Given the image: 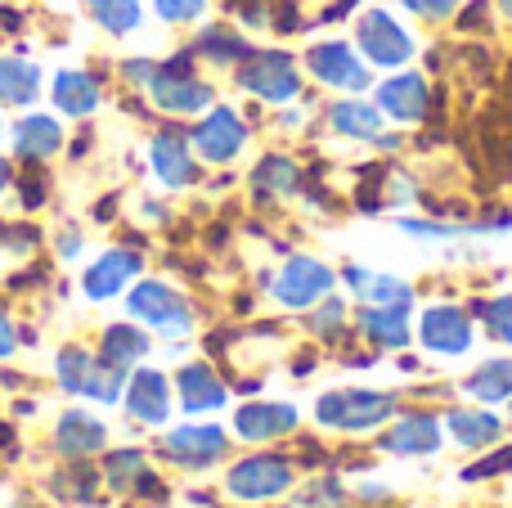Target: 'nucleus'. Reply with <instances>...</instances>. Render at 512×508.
Instances as JSON below:
<instances>
[{"mask_svg":"<svg viewBox=\"0 0 512 508\" xmlns=\"http://www.w3.org/2000/svg\"><path fill=\"white\" fill-rule=\"evenodd\" d=\"M162 23H194L198 14L207 9V0H153Z\"/></svg>","mask_w":512,"mask_h":508,"instance_id":"obj_38","label":"nucleus"},{"mask_svg":"<svg viewBox=\"0 0 512 508\" xmlns=\"http://www.w3.org/2000/svg\"><path fill=\"white\" fill-rule=\"evenodd\" d=\"M59 257H63V261L81 257V234H77V230H63V234H59Z\"/></svg>","mask_w":512,"mask_h":508,"instance_id":"obj_43","label":"nucleus"},{"mask_svg":"<svg viewBox=\"0 0 512 508\" xmlns=\"http://www.w3.org/2000/svg\"><path fill=\"white\" fill-rule=\"evenodd\" d=\"M481 320H486V329L495 333L499 342H508V347H512V293L490 297V302L481 306Z\"/></svg>","mask_w":512,"mask_h":508,"instance_id":"obj_35","label":"nucleus"},{"mask_svg":"<svg viewBox=\"0 0 512 508\" xmlns=\"http://www.w3.org/2000/svg\"><path fill=\"white\" fill-rule=\"evenodd\" d=\"M333 131L351 135V140H373V144H396L391 135H382V108L364 104V99H342L333 108Z\"/></svg>","mask_w":512,"mask_h":508,"instance_id":"obj_23","label":"nucleus"},{"mask_svg":"<svg viewBox=\"0 0 512 508\" xmlns=\"http://www.w3.org/2000/svg\"><path fill=\"white\" fill-rule=\"evenodd\" d=\"M333 270L324 266V261L315 257H292L288 266L279 270V279H274V297H279L283 306H292V311H310L315 302H324L328 293H333Z\"/></svg>","mask_w":512,"mask_h":508,"instance_id":"obj_6","label":"nucleus"},{"mask_svg":"<svg viewBox=\"0 0 512 508\" xmlns=\"http://www.w3.org/2000/svg\"><path fill=\"white\" fill-rule=\"evenodd\" d=\"M9 180H14V171H9V162L0 158V194H5V189H9Z\"/></svg>","mask_w":512,"mask_h":508,"instance_id":"obj_45","label":"nucleus"},{"mask_svg":"<svg viewBox=\"0 0 512 508\" xmlns=\"http://www.w3.org/2000/svg\"><path fill=\"white\" fill-rule=\"evenodd\" d=\"M153 68H158V63H149V59H131V63H126V77H131L135 86H149Z\"/></svg>","mask_w":512,"mask_h":508,"instance_id":"obj_42","label":"nucleus"},{"mask_svg":"<svg viewBox=\"0 0 512 508\" xmlns=\"http://www.w3.org/2000/svg\"><path fill=\"white\" fill-rule=\"evenodd\" d=\"M126 311L140 324L158 329L162 338H185V333H194V306L171 284H162V279H140V284L126 293Z\"/></svg>","mask_w":512,"mask_h":508,"instance_id":"obj_2","label":"nucleus"},{"mask_svg":"<svg viewBox=\"0 0 512 508\" xmlns=\"http://www.w3.org/2000/svg\"><path fill=\"white\" fill-rule=\"evenodd\" d=\"M256 194L261 198H288V194H297V185H301V171H297V162H288V158H261V167H256Z\"/></svg>","mask_w":512,"mask_h":508,"instance_id":"obj_31","label":"nucleus"},{"mask_svg":"<svg viewBox=\"0 0 512 508\" xmlns=\"http://www.w3.org/2000/svg\"><path fill=\"white\" fill-rule=\"evenodd\" d=\"M144 356H149V333H144L140 324H108L104 338H99V360L113 369L131 374Z\"/></svg>","mask_w":512,"mask_h":508,"instance_id":"obj_20","label":"nucleus"},{"mask_svg":"<svg viewBox=\"0 0 512 508\" xmlns=\"http://www.w3.org/2000/svg\"><path fill=\"white\" fill-rule=\"evenodd\" d=\"M140 252L131 248H108L104 257L95 261V266L86 270V279H81V288H86L90 302H108V297H117L122 288H131V279H140Z\"/></svg>","mask_w":512,"mask_h":508,"instance_id":"obj_12","label":"nucleus"},{"mask_svg":"<svg viewBox=\"0 0 512 508\" xmlns=\"http://www.w3.org/2000/svg\"><path fill=\"white\" fill-rule=\"evenodd\" d=\"M149 95L162 113H176V117L203 113V108H212V99H216L212 86H207L203 77H194L189 59H171V63H162V68H153Z\"/></svg>","mask_w":512,"mask_h":508,"instance_id":"obj_3","label":"nucleus"},{"mask_svg":"<svg viewBox=\"0 0 512 508\" xmlns=\"http://www.w3.org/2000/svg\"><path fill=\"white\" fill-rule=\"evenodd\" d=\"M180 387V405H185L189 414H207V410H221L225 405V383L212 374V365H185L176 378Z\"/></svg>","mask_w":512,"mask_h":508,"instance_id":"obj_21","label":"nucleus"},{"mask_svg":"<svg viewBox=\"0 0 512 508\" xmlns=\"http://www.w3.org/2000/svg\"><path fill=\"white\" fill-rule=\"evenodd\" d=\"M400 5L418 18H450L459 9V0H400Z\"/></svg>","mask_w":512,"mask_h":508,"instance_id":"obj_40","label":"nucleus"},{"mask_svg":"<svg viewBox=\"0 0 512 508\" xmlns=\"http://www.w3.org/2000/svg\"><path fill=\"white\" fill-rule=\"evenodd\" d=\"M297 428V410L292 405H243L239 414H234V432H239L243 441H274L283 437V432Z\"/></svg>","mask_w":512,"mask_h":508,"instance_id":"obj_19","label":"nucleus"},{"mask_svg":"<svg viewBox=\"0 0 512 508\" xmlns=\"http://www.w3.org/2000/svg\"><path fill=\"white\" fill-rule=\"evenodd\" d=\"M50 99L63 117H90L99 108V99H104V86L86 68H63L50 86Z\"/></svg>","mask_w":512,"mask_h":508,"instance_id":"obj_15","label":"nucleus"},{"mask_svg":"<svg viewBox=\"0 0 512 508\" xmlns=\"http://www.w3.org/2000/svg\"><path fill=\"white\" fill-rule=\"evenodd\" d=\"M41 198H45V180H41V176L27 180V185H23V203H27V207H41Z\"/></svg>","mask_w":512,"mask_h":508,"instance_id":"obj_44","label":"nucleus"},{"mask_svg":"<svg viewBox=\"0 0 512 508\" xmlns=\"http://www.w3.org/2000/svg\"><path fill=\"white\" fill-rule=\"evenodd\" d=\"M239 81H243V90H252V95L265 99V104H288V99H297V90H301L297 63L279 50L252 54V59L239 68Z\"/></svg>","mask_w":512,"mask_h":508,"instance_id":"obj_5","label":"nucleus"},{"mask_svg":"<svg viewBox=\"0 0 512 508\" xmlns=\"http://www.w3.org/2000/svg\"><path fill=\"white\" fill-rule=\"evenodd\" d=\"M306 68L333 90H364L369 86V63L346 41H319L306 50Z\"/></svg>","mask_w":512,"mask_h":508,"instance_id":"obj_8","label":"nucleus"},{"mask_svg":"<svg viewBox=\"0 0 512 508\" xmlns=\"http://www.w3.org/2000/svg\"><path fill=\"white\" fill-rule=\"evenodd\" d=\"M297 508H342V482L337 477L315 482L306 495H297Z\"/></svg>","mask_w":512,"mask_h":508,"instance_id":"obj_37","label":"nucleus"},{"mask_svg":"<svg viewBox=\"0 0 512 508\" xmlns=\"http://www.w3.org/2000/svg\"><path fill=\"white\" fill-rule=\"evenodd\" d=\"M346 284H351L355 297H360V302H369V306H409V297H414L405 279L378 275V270H360V266L346 270Z\"/></svg>","mask_w":512,"mask_h":508,"instance_id":"obj_24","label":"nucleus"},{"mask_svg":"<svg viewBox=\"0 0 512 508\" xmlns=\"http://www.w3.org/2000/svg\"><path fill=\"white\" fill-rule=\"evenodd\" d=\"M14 508H36V504H32V500H18V504H14Z\"/></svg>","mask_w":512,"mask_h":508,"instance_id":"obj_47","label":"nucleus"},{"mask_svg":"<svg viewBox=\"0 0 512 508\" xmlns=\"http://www.w3.org/2000/svg\"><path fill=\"white\" fill-rule=\"evenodd\" d=\"M418 333H423V347L436 351V356H463V351H472V324L459 306H432V311H423Z\"/></svg>","mask_w":512,"mask_h":508,"instance_id":"obj_13","label":"nucleus"},{"mask_svg":"<svg viewBox=\"0 0 512 508\" xmlns=\"http://www.w3.org/2000/svg\"><path fill=\"white\" fill-rule=\"evenodd\" d=\"M463 387H468L472 401H486V405L508 401V396H512V360H504V356L486 360V365H481Z\"/></svg>","mask_w":512,"mask_h":508,"instance_id":"obj_30","label":"nucleus"},{"mask_svg":"<svg viewBox=\"0 0 512 508\" xmlns=\"http://www.w3.org/2000/svg\"><path fill=\"white\" fill-rule=\"evenodd\" d=\"M360 324H364V333H369L373 347L396 351V347L409 342V306H369Z\"/></svg>","mask_w":512,"mask_h":508,"instance_id":"obj_26","label":"nucleus"},{"mask_svg":"<svg viewBox=\"0 0 512 508\" xmlns=\"http://www.w3.org/2000/svg\"><path fill=\"white\" fill-rule=\"evenodd\" d=\"M0 131H5V122H0Z\"/></svg>","mask_w":512,"mask_h":508,"instance_id":"obj_48","label":"nucleus"},{"mask_svg":"<svg viewBox=\"0 0 512 508\" xmlns=\"http://www.w3.org/2000/svg\"><path fill=\"white\" fill-rule=\"evenodd\" d=\"M126 378H131L126 369H113V365H104V360H95V369H90L81 396H90V401H99V405H117V401H122Z\"/></svg>","mask_w":512,"mask_h":508,"instance_id":"obj_33","label":"nucleus"},{"mask_svg":"<svg viewBox=\"0 0 512 508\" xmlns=\"http://www.w3.org/2000/svg\"><path fill=\"white\" fill-rule=\"evenodd\" d=\"M225 446H230V437L216 423H185V428L167 432L162 455L180 468H212L216 459H225Z\"/></svg>","mask_w":512,"mask_h":508,"instance_id":"obj_9","label":"nucleus"},{"mask_svg":"<svg viewBox=\"0 0 512 508\" xmlns=\"http://www.w3.org/2000/svg\"><path fill=\"white\" fill-rule=\"evenodd\" d=\"M387 450L391 455H409V459L436 455V450H441V423L427 419V414H409V419H400L396 428H391Z\"/></svg>","mask_w":512,"mask_h":508,"instance_id":"obj_22","label":"nucleus"},{"mask_svg":"<svg viewBox=\"0 0 512 508\" xmlns=\"http://www.w3.org/2000/svg\"><path fill=\"white\" fill-rule=\"evenodd\" d=\"M396 414V396L391 392H364V387H342L315 401V419L333 432H369Z\"/></svg>","mask_w":512,"mask_h":508,"instance_id":"obj_1","label":"nucleus"},{"mask_svg":"<svg viewBox=\"0 0 512 508\" xmlns=\"http://www.w3.org/2000/svg\"><path fill=\"white\" fill-rule=\"evenodd\" d=\"M342 315H346L342 297H324V306H319V315L310 320V329H315V333H333L337 324H342Z\"/></svg>","mask_w":512,"mask_h":508,"instance_id":"obj_39","label":"nucleus"},{"mask_svg":"<svg viewBox=\"0 0 512 508\" xmlns=\"http://www.w3.org/2000/svg\"><path fill=\"white\" fill-rule=\"evenodd\" d=\"M149 162H153V171H158L162 185H171V189L194 185V176H198V171H194V153H189V140H185V135H176V131L153 135Z\"/></svg>","mask_w":512,"mask_h":508,"instance_id":"obj_16","label":"nucleus"},{"mask_svg":"<svg viewBox=\"0 0 512 508\" xmlns=\"http://www.w3.org/2000/svg\"><path fill=\"white\" fill-rule=\"evenodd\" d=\"M86 9L108 36H131L144 23V0H86Z\"/></svg>","mask_w":512,"mask_h":508,"instance_id":"obj_29","label":"nucleus"},{"mask_svg":"<svg viewBox=\"0 0 512 508\" xmlns=\"http://www.w3.org/2000/svg\"><path fill=\"white\" fill-rule=\"evenodd\" d=\"M288 486H292V468H288V459H279V455L243 459V464H234L230 477H225V491H230L234 500H274V495H283Z\"/></svg>","mask_w":512,"mask_h":508,"instance_id":"obj_7","label":"nucleus"},{"mask_svg":"<svg viewBox=\"0 0 512 508\" xmlns=\"http://www.w3.org/2000/svg\"><path fill=\"white\" fill-rule=\"evenodd\" d=\"M104 482L113 491H158V482L149 477V464H144L140 450H117V455L104 459Z\"/></svg>","mask_w":512,"mask_h":508,"instance_id":"obj_28","label":"nucleus"},{"mask_svg":"<svg viewBox=\"0 0 512 508\" xmlns=\"http://www.w3.org/2000/svg\"><path fill=\"white\" fill-rule=\"evenodd\" d=\"M90 369H95V356H90L86 347H63L54 374H59L63 392H81V387H86V378H90Z\"/></svg>","mask_w":512,"mask_h":508,"instance_id":"obj_34","label":"nucleus"},{"mask_svg":"<svg viewBox=\"0 0 512 508\" xmlns=\"http://www.w3.org/2000/svg\"><path fill=\"white\" fill-rule=\"evenodd\" d=\"M499 9H504V18H512V0H499Z\"/></svg>","mask_w":512,"mask_h":508,"instance_id":"obj_46","label":"nucleus"},{"mask_svg":"<svg viewBox=\"0 0 512 508\" xmlns=\"http://www.w3.org/2000/svg\"><path fill=\"white\" fill-rule=\"evenodd\" d=\"M50 491L59 495V500L86 504L90 495H95V468H90L86 459H68V464H63L59 473L50 477Z\"/></svg>","mask_w":512,"mask_h":508,"instance_id":"obj_32","label":"nucleus"},{"mask_svg":"<svg viewBox=\"0 0 512 508\" xmlns=\"http://www.w3.org/2000/svg\"><path fill=\"white\" fill-rule=\"evenodd\" d=\"M355 41H360L364 59H369L373 68H405L418 50V41L409 36V27H400L387 9H369V14H360Z\"/></svg>","mask_w":512,"mask_h":508,"instance_id":"obj_4","label":"nucleus"},{"mask_svg":"<svg viewBox=\"0 0 512 508\" xmlns=\"http://www.w3.org/2000/svg\"><path fill=\"white\" fill-rule=\"evenodd\" d=\"M445 428L454 432L459 446L481 450V446H495L499 432H504V423H499L495 414H486V410H450L445 414Z\"/></svg>","mask_w":512,"mask_h":508,"instance_id":"obj_27","label":"nucleus"},{"mask_svg":"<svg viewBox=\"0 0 512 508\" xmlns=\"http://www.w3.org/2000/svg\"><path fill=\"white\" fill-rule=\"evenodd\" d=\"M126 414H131L140 428H158L171 414V387L158 369H135L126 378Z\"/></svg>","mask_w":512,"mask_h":508,"instance_id":"obj_11","label":"nucleus"},{"mask_svg":"<svg viewBox=\"0 0 512 508\" xmlns=\"http://www.w3.org/2000/svg\"><path fill=\"white\" fill-rule=\"evenodd\" d=\"M63 149V126L50 113H27L14 126V153L23 162H45Z\"/></svg>","mask_w":512,"mask_h":508,"instance_id":"obj_18","label":"nucleus"},{"mask_svg":"<svg viewBox=\"0 0 512 508\" xmlns=\"http://www.w3.org/2000/svg\"><path fill=\"white\" fill-rule=\"evenodd\" d=\"M108 446V423H99L95 414L86 410H68L54 428V450L63 459H86V455H99Z\"/></svg>","mask_w":512,"mask_h":508,"instance_id":"obj_14","label":"nucleus"},{"mask_svg":"<svg viewBox=\"0 0 512 508\" xmlns=\"http://www.w3.org/2000/svg\"><path fill=\"white\" fill-rule=\"evenodd\" d=\"M41 95V68L27 59H0V104L27 108Z\"/></svg>","mask_w":512,"mask_h":508,"instance_id":"obj_25","label":"nucleus"},{"mask_svg":"<svg viewBox=\"0 0 512 508\" xmlns=\"http://www.w3.org/2000/svg\"><path fill=\"white\" fill-rule=\"evenodd\" d=\"M198 50L212 54L216 63H230V59H243V54H248V45H243L239 36H230V32H207Z\"/></svg>","mask_w":512,"mask_h":508,"instance_id":"obj_36","label":"nucleus"},{"mask_svg":"<svg viewBox=\"0 0 512 508\" xmlns=\"http://www.w3.org/2000/svg\"><path fill=\"white\" fill-rule=\"evenodd\" d=\"M508 401H512V396H508Z\"/></svg>","mask_w":512,"mask_h":508,"instance_id":"obj_49","label":"nucleus"},{"mask_svg":"<svg viewBox=\"0 0 512 508\" xmlns=\"http://www.w3.org/2000/svg\"><path fill=\"white\" fill-rule=\"evenodd\" d=\"M378 108L396 122H423L427 117V81L418 72H400V77L378 86Z\"/></svg>","mask_w":512,"mask_h":508,"instance_id":"obj_17","label":"nucleus"},{"mask_svg":"<svg viewBox=\"0 0 512 508\" xmlns=\"http://www.w3.org/2000/svg\"><path fill=\"white\" fill-rule=\"evenodd\" d=\"M14 347H18V329H14V320L0 311V360L14 356Z\"/></svg>","mask_w":512,"mask_h":508,"instance_id":"obj_41","label":"nucleus"},{"mask_svg":"<svg viewBox=\"0 0 512 508\" xmlns=\"http://www.w3.org/2000/svg\"><path fill=\"white\" fill-rule=\"evenodd\" d=\"M243 144H248V126L234 108H212L194 131V149L207 162H234L243 153Z\"/></svg>","mask_w":512,"mask_h":508,"instance_id":"obj_10","label":"nucleus"}]
</instances>
